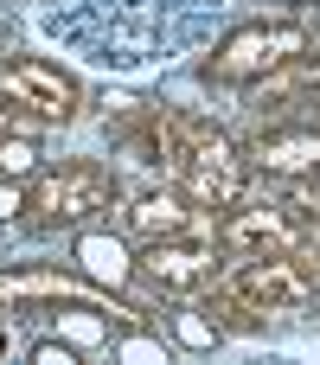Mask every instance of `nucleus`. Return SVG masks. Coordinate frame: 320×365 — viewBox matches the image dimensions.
Instances as JSON below:
<instances>
[{
    "instance_id": "nucleus-5",
    "label": "nucleus",
    "mask_w": 320,
    "mask_h": 365,
    "mask_svg": "<svg viewBox=\"0 0 320 365\" xmlns=\"http://www.w3.org/2000/svg\"><path fill=\"white\" fill-rule=\"evenodd\" d=\"M314 51V32L301 19H257V26H237L231 38H218V51L205 58V71L218 83H263V77H282L295 71L301 58Z\"/></svg>"
},
{
    "instance_id": "nucleus-11",
    "label": "nucleus",
    "mask_w": 320,
    "mask_h": 365,
    "mask_svg": "<svg viewBox=\"0 0 320 365\" xmlns=\"http://www.w3.org/2000/svg\"><path fill=\"white\" fill-rule=\"evenodd\" d=\"M180 334H186L192 346H212V340H218V321H205V308H186V314H180Z\"/></svg>"
},
{
    "instance_id": "nucleus-4",
    "label": "nucleus",
    "mask_w": 320,
    "mask_h": 365,
    "mask_svg": "<svg viewBox=\"0 0 320 365\" xmlns=\"http://www.w3.org/2000/svg\"><path fill=\"white\" fill-rule=\"evenodd\" d=\"M173 180H180V192H186L199 212H231V205L244 199L250 160H244V148H237L224 128H212L205 115L186 109V148H180Z\"/></svg>"
},
{
    "instance_id": "nucleus-16",
    "label": "nucleus",
    "mask_w": 320,
    "mask_h": 365,
    "mask_svg": "<svg viewBox=\"0 0 320 365\" xmlns=\"http://www.w3.org/2000/svg\"><path fill=\"white\" fill-rule=\"evenodd\" d=\"M308 257H314V263H320V237H314V250H308Z\"/></svg>"
},
{
    "instance_id": "nucleus-12",
    "label": "nucleus",
    "mask_w": 320,
    "mask_h": 365,
    "mask_svg": "<svg viewBox=\"0 0 320 365\" xmlns=\"http://www.w3.org/2000/svg\"><path fill=\"white\" fill-rule=\"evenodd\" d=\"M6 218H26V186H0V225Z\"/></svg>"
},
{
    "instance_id": "nucleus-1",
    "label": "nucleus",
    "mask_w": 320,
    "mask_h": 365,
    "mask_svg": "<svg viewBox=\"0 0 320 365\" xmlns=\"http://www.w3.org/2000/svg\"><path fill=\"white\" fill-rule=\"evenodd\" d=\"M308 302H314V269H308V257H295V250L237 257L231 276H224V314H237V327L301 314Z\"/></svg>"
},
{
    "instance_id": "nucleus-2",
    "label": "nucleus",
    "mask_w": 320,
    "mask_h": 365,
    "mask_svg": "<svg viewBox=\"0 0 320 365\" xmlns=\"http://www.w3.org/2000/svg\"><path fill=\"white\" fill-rule=\"evenodd\" d=\"M115 199H122V186H115V173L103 160H64V167L38 173L26 186V225H38V231H83Z\"/></svg>"
},
{
    "instance_id": "nucleus-3",
    "label": "nucleus",
    "mask_w": 320,
    "mask_h": 365,
    "mask_svg": "<svg viewBox=\"0 0 320 365\" xmlns=\"http://www.w3.org/2000/svg\"><path fill=\"white\" fill-rule=\"evenodd\" d=\"M212 237L224 257H276V250L308 257L320 237V212H308L301 199H237Z\"/></svg>"
},
{
    "instance_id": "nucleus-6",
    "label": "nucleus",
    "mask_w": 320,
    "mask_h": 365,
    "mask_svg": "<svg viewBox=\"0 0 320 365\" xmlns=\"http://www.w3.org/2000/svg\"><path fill=\"white\" fill-rule=\"evenodd\" d=\"M0 109H13V115L32 122V128H58V122H71V115L83 109V90H77V77H64L58 64L13 51V58H0Z\"/></svg>"
},
{
    "instance_id": "nucleus-7",
    "label": "nucleus",
    "mask_w": 320,
    "mask_h": 365,
    "mask_svg": "<svg viewBox=\"0 0 320 365\" xmlns=\"http://www.w3.org/2000/svg\"><path fill=\"white\" fill-rule=\"evenodd\" d=\"M32 302H71V308H96L109 321L141 327V308L135 302H122L109 289H90V282H77L64 269H0V308H32Z\"/></svg>"
},
{
    "instance_id": "nucleus-17",
    "label": "nucleus",
    "mask_w": 320,
    "mask_h": 365,
    "mask_svg": "<svg viewBox=\"0 0 320 365\" xmlns=\"http://www.w3.org/2000/svg\"><path fill=\"white\" fill-rule=\"evenodd\" d=\"M276 6H295V0H276Z\"/></svg>"
},
{
    "instance_id": "nucleus-10",
    "label": "nucleus",
    "mask_w": 320,
    "mask_h": 365,
    "mask_svg": "<svg viewBox=\"0 0 320 365\" xmlns=\"http://www.w3.org/2000/svg\"><path fill=\"white\" fill-rule=\"evenodd\" d=\"M32 160H38V148L26 135H0V173H32Z\"/></svg>"
},
{
    "instance_id": "nucleus-8",
    "label": "nucleus",
    "mask_w": 320,
    "mask_h": 365,
    "mask_svg": "<svg viewBox=\"0 0 320 365\" xmlns=\"http://www.w3.org/2000/svg\"><path fill=\"white\" fill-rule=\"evenodd\" d=\"M218 237H199V231H180V237H154L141 250V276L160 289V295H199L218 282Z\"/></svg>"
},
{
    "instance_id": "nucleus-13",
    "label": "nucleus",
    "mask_w": 320,
    "mask_h": 365,
    "mask_svg": "<svg viewBox=\"0 0 320 365\" xmlns=\"http://www.w3.org/2000/svg\"><path fill=\"white\" fill-rule=\"evenodd\" d=\"M295 77H301V90H314V96H320V51H314V58H301V64H295Z\"/></svg>"
},
{
    "instance_id": "nucleus-14",
    "label": "nucleus",
    "mask_w": 320,
    "mask_h": 365,
    "mask_svg": "<svg viewBox=\"0 0 320 365\" xmlns=\"http://www.w3.org/2000/svg\"><path fill=\"white\" fill-rule=\"evenodd\" d=\"M6 346H13V340H6V314H0V359H6Z\"/></svg>"
},
{
    "instance_id": "nucleus-9",
    "label": "nucleus",
    "mask_w": 320,
    "mask_h": 365,
    "mask_svg": "<svg viewBox=\"0 0 320 365\" xmlns=\"http://www.w3.org/2000/svg\"><path fill=\"white\" fill-rule=\"evenodd\" d=\"M192 218H199V205H192L186 192H135L128 212H122L128 237H141V244H154V237H180V231H192Z\"/></svg>"
},
{
    "instance_id": "nucleus-15",
    "label": "nucleus",
    "mask_w": 320,
    "mask_h": 365,
    "mask_svg": "<svg viewBox=\"0 0 320 365\" xmlns=\"http://www.w3.org/2000/svg\"><path fill=\"white\" fill-rule=\"evenodd\" d=\"M13 122H19V115H13V109H0V135H6V128H13Z\"/></svg>"
}]
</instances>
